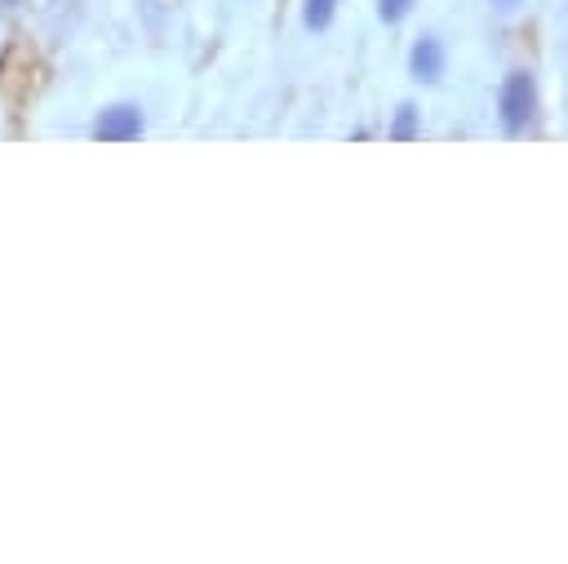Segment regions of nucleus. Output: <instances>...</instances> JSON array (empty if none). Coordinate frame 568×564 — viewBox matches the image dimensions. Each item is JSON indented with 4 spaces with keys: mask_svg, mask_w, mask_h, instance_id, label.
<instances>
[{
    "mask_svg": "<svg viewBox=\"0 0 568 564\" xmlns=\"http://www.w3.org/2000/svg\"><path fill=\"white\" fill-rule=\"evenodd\" d=\"M390 138H395V142H408V138H417V107H413V102H404V107L395 111Z\"/></svg>",
    "mask_w": 568,
    "mask_h": 564,
    "instance_id": "39448f33",
    "label": "nucleus"
},
{
    "mask_svg": "<svg viewBox=\"0 0 568 564\" xmlns=\"http://www.w3.org/2000/svg\"><path fill=\"white\" fill-rule=\"evenodd\" d=\"M333 9H337V0H302V22L311 31H324L333 22Z\"/></svg>",
    "mask_w": 568,
    "mask_h": 564,
    "instance_id": "20e7f679",
    "label": "nucleus"
},
{
    "mask_svg": "<svg viewBox=\"0 0 568 564\" xmlns=\"http://www.w3.org/2000/svg\"><path fill=\"white\" fill-rule=\"evenodd\" d=\"M444 44H439V36H417V44L408 49V71H413V80H422V84H435L439 75H444Z\"/></svg>",
    "mask_w": 568,
    "mask_h": 564,
    "instance_id": "7ed1b4c3",
    "label": "nucleus"
},
{
    "mask_svg": "<svg viewBox=\"0 0 568 564\" xmlns=\"http://www.w3.org/2000/svg\"><path fill=\"white\" fill-rule=\"evenodd\" d=\"M493 4H497V9H501V13H515V9H519V4H524V0H493Z\"/></svg>",
    "mask_w": 568,
    "mask_h": 564,
    "instance_id": "0eeeda50",
    "label": "nucleus"
},
{
    "mask_svg": "<svg viewBox=\"0 0 568 564\" xmlns=\"http://www.w3.org/2000/svg\"><path fill=\"white\" fill-rule=\"evenodd\" d=\"M0 4H18V0H0Z\"/></svg>",
    "mask_w": 568,
    "mask_h": 564,
    "instance_id": "6e6552de",
    "label": "nucleus"
},
{
    "mask_svg": "<svg viewBox=\"0 0 568 564\" xmlns=\"http://www.w3.org/2000/svg\"><path fill=\"white\" fill-rule=\"evenodd\" d=\"M142 133V111L133 102H115L93 120V138L98 142H133Z\"/></svg>",
    "mask_w": 568,
    "mask_h": 564,
    "instance_id": "f03ea898",
    "label": "nucleus"
},
{
    "mask_svg": "<svg viewBox=\"0 0 568 564\" xmlns=\"http://www.w3.org/2000/svg\"><path fill=\"white\" fill-rule=\"evenodd\" d=\"M537 111V80L528 71H510L497 89V120L506 133H524Z\"/></svg>",
    "mask_w": 568,
    "mask_h": 564,
    "instance_id": "f257e3e1",
    "label": "nucleus"
},
{
    "mask_svg": "<svg viewBox=\"0 0 568 564\" xmlns=\"http://www.w3.org/2000/svg\"><path fill=\"white\" fill-rule=\"evenodd\" d=\"M408 9H413V0H377L382 22H399V18H408Z\"/></svg>",
    "mask_w": 568,
    "mask_h": 564,
    "instance_id": "423d86ee",
    "label": "nucleus"
}]
</instances>
